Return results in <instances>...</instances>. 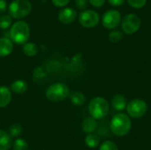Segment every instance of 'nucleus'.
<instances>
[{"label":"nucleus","instance_id":"f3484780","mask_svg":"<svg viewBox=\"0 0 151 150\" xmlns=\"http://www.w3.org/2000/svg\"><path fill=\"white\" fill-rule=\"evenodd\" d=\"M70 99H71V102L76 106H81L86 102L85 95L81 92H79V91L72 92L70 94Z\"/></svg>","mask_w":151,"mask_h":150},{"label":"nucleus","instance_id":"4468645a","mask_svg":"<svg viewBox=\"0 0 151 150\" xmlns=\"http://www.w3.org/2000/svg\"><path fill=\"white\" fill-rule=\"evenodd\" d=\"M81 127L83 132L88 133H93L94 131H96V127H97V123L96 120L94 119L93 118H86L81 124Z\"/></svg>","mask_w":151,"mask_h":150},{"label":"nucleus","instance_id":"aec40b11","mask_svg":"<svg viewBox=\"0 0 151 150\" xmlns=\"http://www.w3.org/2000/svg\"><path fill=\"white\" fill-rule=\"evenodd\" d=\"M12 26V17L10 15H2L0 16V28L7 29Z\"/></svg>","mask_w":151,"mask_h":150},{"label":"nucleus","instance_id":"dca6fc26","mask_svg":"<svg viewBox=\"0 0 151 150\" xmlns=\"http://www.w3.org/2000/svg\"><path fill=\"white\" fill-rule=\"evenodd\" d=\"M11 89L17 95L24 94L27 90V84L24 80H18L11 84Z\"/></svg>","mask_w":151,"mask_h":150},{"label":"nucleus","instance_id":"a211bd4d","mask_svg":"<svg viewBox=\"0 0 151 150\" xmlns=\"http://www.w3.org/2000/svg\"><path fill=\"white\" fill-rule=\"evenodd\" d=\"M100 137L96 133H88L85 138V143L88 148L95 149L100 144Z\"/></svg>","mask_w":151,"mask_h":150},{"label":"nucleus","instance_id":"5701e85b","mask_svg":"<svg viewBox=\"0 0 151 150\" xmlns=\"http://www.w3.org/2000/svg\"><path fill=\"white\" fill-rule=\"evenodd\" d=\"M22 133V127L19 124H14L10 127L9 134L11 137H18Z\"/></svg>","mask_w":151,"mask_h":150},{"label":"nucleus","instance_id":"423d86ee","mask_svg":"<svg viewBox=\"0 0 151 150\" xmlns=\"http://www.w3.org/2000/svg\"><path fill=\"white\" fill-rule=\"evenodd\" d=\"M127 111L129 117L133 118H141L148 111V104L142 99H134L127 103Z\"/></svg>","mask_w":151,"mask_h":150},{"label":"nucleus","instance_id":"9b49d317","mask_svg":"<svg viewBox=\"0 0 151 150\" xmlns=\"http://www.w3.org/2000/svg\"><path fill=\"white\" fill-rule=\"evenodd\" d=\"M13 50V42L8 37L0 38V57H6Z\"/></svg>","mask_w":151,"mask_h":150},{"label":"nucleus","instance_id":"0eeeda50","mask_svg":"<svg viewBox=\"0 0 151 150\" xmlns=\"http://www.w3.org/2000/svg\"><path fill=\"white\" fill-rule=\"evenodd\" d=\"M141 19L138 15L130 13L124 17L121 21V27L127 34H133L136 33L141 27Z\"/></svg>","mask_w":151,"mask_h":150},{"label":"nucleus","instance_id":"6ab92c4d","mask_svg":"<svg viewBox=\"0 0 151 150\" xmlns=\"http://www.w3.org/2000/svg\"><path fill=\"white\" fill-rule=\"evenodd\" d=\"M23 52L27 57H34L37 54L38 48L33 42H27L23 45Z\"/></svg>","mask_w":151,"mask_h":150},{"label":"nucleus","instance_id":"20e7f679","mask_svg":"<svg viewBox=\"0 0 151 150\" xmlns=\"http://www.w3.org/2000/svg\"><path fill=\"white\" fill-rule=\"evenodd\" d=\"M70 95L69 88L61 82L50 85L46 90V97L50 102H61Z\"/></svg>","mask_w":151,"mask_h":150},{"label":"nucleus","instance_id":"6e6552de","mask_svg":"<svg viewBox=\"0 0 151 150\" xmlns=\"http://www.w3.org/2000/svg\"><path fill=\"white\" fill-rule=\"evenodd\" d=\"M99 15L96 11L93 10H85L81 11L79 15L80 24L87 28H92L98 25L99 23Z\"/></svg>","mask_w":151,"mask_h":150},{"label":"nucleus","instance_id":"bb28decb","mask_svg":"<svg viewBox=\"0 0 151 150\" xmlns=\"http://www.w3.org/2000/svg\"><path fill=\"white\" fill-rule=\"evenodd\" d=\"M53 4L58 7H64L66 4H68L70 0H51Z\"/></svg>","mask_w":151,"mask_h":150},{"label":"nucleus","instance_id":"ddd939ff","mask_svg":"<svg viewBox=\"0 0 151 150\" xmlns=\"http://www.w3.org/2000/svg\"><path fill=\"white\" fill-rule=\"evenodd\" d=\"M12 100L11 90L4 86H0V108L6 107Z\"/></svg>","mask_w":151,"mask_h":150},{"label":"nucleus","instance_id":"412c9836","mask_svg":"<svg viewBox=\"0 0 151 150\" xmlns=\"http://www.w3.org/2000/svg\"><path fill=\"white\" fill-rule=\"evenodd\" d=\"M13 150H28V145L23 139H17L12 145Z\"/></svg>","mask_w":151,"mask_h":150},{"label":"nucleus","instance_id":"cd10ccee","mask_svg":"<svg viewBox=\"0 0 151 150\" xmlns=\"http://www.w3.org/2000/svg\"><path fill=\"white\" fill-rule=\"evenodd\" d=\"M89 3L94 6V7H101L104 4L105 0H88Z\"/></svg>","mask_w":151,"mask_h":150},{"label":"nucleus","instance_id":"a878e982","mask_svg":"<svg viewBox=\"0 0 151 150\" xmlns=\"http://www.w3.org/2000/svg\"><path fill=\"white\" fill-rule=\"evenodd\" d=\"M75 4L79 9L84 10L88 6V0H75Z\"/></svg>","mask_w":151,"mask_h":150},{"label":"nucleus","instance_id":"9d476101","mask_svg":"<svg viewBox=\"0 0 151 150\" xmlns=\"http://www.w3.org/2000/svg\"><path fill=\"white\" fill-rule=\"evenodd\" d=\"M77 12L73 8L67 7L62 9L58 13V19L63 24H70L76 19Z\"/></svg>","mask_w":151,"mask_h":150},{"label":"nucleus","instance_id":"7ed1b4c3","mask_svg":"<svg viewBox=\"0 0 151 150\" xmlns=\"http://www.w3.org/2000/svg\"><path fill=\"white\" fill-rule=\"evenodd\" d=\"M110 106L106 99L97 96L93 98L88 104V112L94 119H103L109 113Z\"/></svg>","mask_w":151,"mask_h":150},{"label":"nucleus","instance_id":"f8f14e48","mask_svg":"<svg viewBox=\"0 0 151 150\" xmlns=\"http://www.w3.org/2000/svg\"><path fill=\"white\" fill-rule=\"evenodd\" d=\"M127 102L123 95L118 94L113 96L111 100V106L115 111H122L127 108Z\"/></svg>","mask_w":151,"mask_h":150},{"label":"nucleus","instance_id":"1a4fd4ad","mask_svg":"<svg viewBox=\"0 0 151 150\" xmlns=\"http://www.w3.org/2000/svg\"><path fill=\"white\" fill-rule=\"evenodd\" d=\"M103 26L107 29H115L121 22V15L117 10H109L103 16Z\"/></svg>","mask_w":151,"mask_h":150},{"label":"nucleus","instance_id":"b1692460","mask_svg":"<svg viewBox=\"0 0 151 150\" xmlns=\"http://www.w3.org/2000/svg\"><path fill=\"white\" fill-rule=\"evenodd\" d=\"M99 150H119V148L116 143L111 141H106L103 142L99 148Z\"/></svg>","mask_w":151,"mask_h":150},{"label":"nucleus","instance_id":"393cba45","mask_svg":"<svg viewBox=\"0 0 151 150\" xmlns=\"http://www.w3.org/2000/svg\"><path fill=\"white\" fill-rule=\"evenodd\" d=\"M127 1L129 4V5L136 9L142 8L147 3V0H127Z\"/></svg>","mask_w":151,"mask_h":150},{"label":"nucleus","instance_id":"f257e3e1","mask_svg":"<svg viewBox=\"0 0 151 150\" xmlns=\"http://www.w3.org/2000/svg\"><path fill=\"white\" fill-rule=\"evenodd\" d=\"M132 128V122L130 117L125 113L119 112L115 114L110 122V130L111 132L118 136L123 137L129 133Z\"/></svg>","mask_w":151,"mask_h":150},{"label":"nucleus","instance_id":"39448f33","mask_svg":"<svg viewBox=\"0 0 151 150\" xmlns=\"http://www.w3.org/2000/svg\"><path fill=\"white\" fill-rule=\"evenodd\" d=\"M32 10L28 0H13L8 6L10 16L14 19H22L27 16Z\"/></svg>","mask_w":151,"mask_h":150},{"label":"nucleus","instance_id":"c756f323","mask_svg":"<svg viewBox=\"0 0 151 150\" xmlns=\"http://www.w3.org/2000/svg\"><path fill=\"white\" fill-rule=\"evenodd\" d=\"M7 9V4L5 0H0V13L5 11Z\"/></svg>","mask_w":151,"mask_h":150},{"label":"nucleus","instance_id":"4be33fe9","mask_svg":"<svg viewBox=\"0 0 151 150\" xmlns=\"http://www.w3.org/2000/svg\"><path fill=\"white\" fill-rule=\"evenodd\" d=\"M122 38H123V34L119 30H113L109 34V40L111 42L114 43L119 42L122 40Z\"/></svg>","mask_w":151,"mask_h":150},{"label":"nucleus","instance_id":"f03ea898","mask_svg":"<svg viewBox=\"0 0 151 150\" xmlns=\"http://www.w3.org/2000/svg\"><path fill=\"white\" fill-rule=\"evenodd\" d=\"M10 39L17 44H25L27 42L30 36V28L26 21L19 20L15 22L9 32Z\"/></svg>","mask_w":151,"mask_h":150},{"label":"nucleus","instance_id":"2eb2a0df","mask_svg":"<svg viewBox=\"0 0 151 150\" xmlns=\"http://www.w3.org/2000/svg\"><path fill=\"white\" fill-rule=\"evenodd\" d=\"M12 145V137L5 131L0 130V150H9Z\"/></svg>","mask_w":151,"mask_h":150},{"label":"nucleus","instance_id":"c85d7f7f","mask_svg":"<svg viewBox=\"0 0 151 150\" xmlns=\"http://www.w3.org/2000/svg\"><path fill=\"white\" fill-rule=\"evenodd\" d=\"M108 2L113 6H120L124 4L125 0H108Z\"/></svg>","mask_w":151,"mask_h":150}]
</instances>
